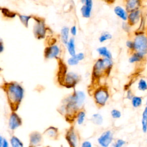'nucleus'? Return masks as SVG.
Instances as JSON below:
<instances>
[{"mask_svg":"<svg viewBox=\"0 0 147 147\" xmlns=\"http://www.w3.org/2000/svg\"><path fill=\"white\" fill-rule=\"evenodd\" d=\"M86 100V94L82 91H74L72 94L63 99L60 113L64 115L68 121L75 119L79 110L83 109Z\"/></svg>","mask_w":147,"mask_h":147,"instance_id":"nucleus-1","label":"nucleus"},{"mask_svg":"<svg viewBox=\"0 0 147 147\" xmlns=\"http://www.w3.org/2000/svg\"><path fill=\"white\" fill-rule=\"evenodd\" d=\"M5 92L8 104L11 111H16L24 98V88L18 82H5L1 86Z\"/></svg>","mask_w":147,"mask_h":147,"instance_id":"nucleus-2","label":"nucleus"},{"mask_svg":"<svg viewBox=\"0 0 147 147\" xmlns=\"http://www.w3.org/2000/svg\"><path fill=\"white\" fill-rule=\"evenodd\" d=\"M113 66L111 59L100 57L94 64L92 69V78L93 80H98L103 76H109Z\"/></svg>","mask_w":147,"mask_h":147,"instance_id":"nucleus-3","label":"nucleus"},{"mask_svg":"<svg viewBox=\"0 0 147 147\" xmlns=\"http://www.w3.org/2000/svg\"><path fill=\"white\" fill-rule=\"evenodd\" d=\"M92 96L94 102L98 107L100 108L103 107L110 98L108 87L106 85L98 87L93 92Z\"/></svg>","mask_w":147,"mask_h":147,"instance_id":"nucleus-4","label":"nucleus"},{"mask_svg":"<svg viewBox=\"0 0 147 147\" xmlns=\"http://www.w3.org/2000/svg\"><path fill=\"white\" fill-rule=\"evenodd\" d=\"M134 51L147 55V33L144 32L136 31L133 38Z\"/></svg>","mask_w":147,"mask_h":147,"instance_id":"nucleus-5","label":"nucleus"},{"mask_svg":"<svg viewBox=\"0 0 147 147\" xmlns=\"http://www.w3.org/2000/svg\"><path fill=\"white\" fill-rule=\"evenodd\" d=\"M33 18L35 22L33 28L34 36L38 40L44 39L47 33V28L44 20L38 17H34Z\"/></svg>","mask_w":147,"mask_h":147,"instance_id":"nucleus-6","label":"nucleus"},{"mask_svg":"<svg viewBox=\"0 0 147 147\" xmlns=\"http://www.w3.org/2000/svg\"><path fill=\"white\" fill-rule=\"evenodd\" d=\"M80 79V76L76 72L69 71L64 74L63 78V85L67 88H74L79 83Z\"/></svg>","mask_w":147,"mask_h":147,"instance_id":"nucleus-7","label":"nucleus"},{"mask_svg":"<svg viewBox=\"0 0 147 147\" xmlns=\"http://www.w3.org/2000/svg\"><path fill=\"white\" fill-rule=\"evenodd\" d=\"M114 134L111 130H107L103 131L98 138L97 142L100 147H109L112 144Z\"/></svg>","mask_w":147,"mask_h":147,"instance_id":"nucleus-8","label":"nucleus"},{"mask_svg":"<svg viewBox=\"0 0 147 147\" xmlns=\"http://www.w3.org/2000/svg\"><path fill=\"white\" fill-rule=\"evenodd\" d=\"M60 48L56 44H51L45 47L44 52V55L45 59H57L60 54Z\"/></svg>","mask_w":147,"mask_h":147,"instance_id":"nucleus-9","label":"nucleus"},{"mask_svg":"<svg viewBox=\"0 0 147 147\" xmlns=\"http://www.w3.org/2000/svg\"><path fill=\"white\" fill-rule=\"evenodd\" d=\"M22 124V118L16 113V111H11L9 115L8 121V127L10 130L13 131L20 127Z\"/></svg>","mask_w":147,"mask_h":147,"instance_id":"nucleus-10","label":"nucleus"},{"mask_svg":"<svg viewBox=\"0 0 147 147\" xmlns=\"http://www.w3.org/2000/svg\"><path fill=\"white\" fill-rule=\"evenodd\" d=\"M65 138L69 147H77L78 144V136L74 127H70L68 129L65 133Z\"/></svg>","mask_w":147,"mask_h":147,"instance_id":"nucleus-11","label":"nucleus"},{"mask_svg":"<svg viewBox=\"0 0 147 147\" xmlns=\"http://www.w3.org/2000/svg\"><path fill=\"white\" fill-rule=\"evenodd\" d=\"M142 16L143 14L141 9L131 11L129 12L127 21L131 26H134L140 22Z\"/></svg>","mask_w":147,"mask_h":147,"instance_id":"nucleus-12","label":"nucleus"},{"mask_svg":"<svg viewBox=\"0 0 147 147\" xmlns=\"http://www.w3.org/2000/svg\"><path fill=\"white\" fill-rule=\"evenodd\" d=\"M92 6V0H86L85 3L82 5L80 8V12L83 17L85 18H89L91 16Z\"/></svg>","mask_w":147,"mask_h":147,"instance_id":"nucleus-13","label":"nucleus"},{"mask_svg":"<svg viewBox=\"0 0 147 147\" xmlns=\"http://www.w3.org/2000/svg\"><path fill=\"white\" fill-rule=\"evenodd\" d=\"M42 141V134L37 131H34L29 134V147H36L40 145Z\"/></svg>","mask_w":147,"mask_h":147,"instance_id":"nucleus-14","label":"nucleus"},{"mask_svg":"<svg viewBox=\"0 0 147 147\" xmlns=\"http://www.w3.org/2000/svg\"><path fill=\"white\" fill-rule=\"evenodd\" d=\"M143 0H125V7L128 12L141 9Z\"/></svg>","mask_w":147,"mask_h":147,"instance_id":"nucleus-15","label":"nucleus"},{"mask_svg":"<svg viewBox=\"0 0 147 147\" xmlns=\"http://www.w3.org/2000/svg\"><path fill=\"white\" fill-rule=\"evenodd\" d=\"M114 12L115 14L122 21H127L129 12L125 7L120 5H117L114 8Z\"/></svg>","mask_w":147,"mask_h":147,"instance_id":"nucleus-16","label":"nucleus"},{"mask_svg":"<svg viewBox=\"0 0 147 147\" xmlns=\"http://www.w3.org/2000/svg\"><path fill=\"white\" fill-rule=\"evenodd\" d=\"M85 57V55L83 52H79L75 55L71 56L67 60V64L70 66H75L79 64V63L83 60Z\"/></svg>","mask_w":147,"mask_h":147,"instance_id":"nucleus-17","label":"nucleus"},{"mask_svg":"<svg viewBox=\"0 0 147 147\" xmlns=\"http://www.w3.org/2000/svg\"><path fill=\"white\" fill-rule=\"evenodd\" d=\"M44 134L49 138L53 140H57L59 137V132L58 129L53 126H49L48 128H47L44 130Z\"/></svg>","mask_w":147,"mask_h":147,"instance_id":"nucleus-18","label":"nucleus"},{"mask_svg":"<svg viewBox=\"0 0 147 147\" xmlns=\"http://www.w3.org/2000/svg\"><path fill=\"white\" fill-rule=\"evenodd\" d=\"M145 56L138 52H133L131 53V55L129 58V62L131 64L138 63L144 60Z\"/></svg>","mask_w":147,"mask_h":147,"instance_id":"nucleus-19","label":"nucleus"},{"mask_svg":"<svg viewBox=\"0 0 147 147\" xmlns=\"http://www.w3.org/2000/svg\"><path fill=\"white\" fill-rule=\"evenodd\" d=\"M69 28L68 26H64L62 27L60 30V40L61 42L66 45L67 42H68L69 38Z\"/></svg>","mask_w":147,"mask_h":147,"instance_id":"nucleus-20","label":"nucleus"},{"mask_svg":"<svg viewBox=\"0 0 147 147\" xmlns=\"http://www.w3.org/2000/svg\"><path fill=\"white\" fill-rule=\"evenodd\" d=\"M65 46L67 48V50L71 56H74L76 54L75 40L74 37H71L69 38L68 42Z\"/></svg>","mask_w":147,"mask_h":147,"instance_id":"nucleus-21","label":"nucleus"},{"mask_svg":"<svg viewBox=\"0 0 147 147\" xmlns=\"http://www.w3.org/2000/svg\"><path fill=\"white\" fill-rule=\"evenodd\" d=\"M96 52L102 57L112 59V53L105 46H102L96 49Z\"/></svg>","mask_w":147,"mask_h":147,"instance_id":"nucleus-22","label":"nucleus"},{"mask_svg":"<svg viewBox=\"0 0 147 147\" xmlns=\"http://www.w3.org/2000/svg\"><path fill=\"white\" fill-rule=\"evenodd\" d=\"M141 127L142 132L146 133L147 132V98L145 108L143 110L141 118Z\"/></svg>","mask_w":147,"mask_h":147,"instance_id":"nucleus-23","label":"nucleus"},{"mask_svg":"<svg viewBox=\"0 0 147 147\" xmlns=\"http://www.w3.org/2000/svg\"><path fill=\"white\" fill-rule=\"evenodd\" d=\"M1 11L2 15L7 18H10V19H13L14 18L17 16H18V14L13 11H11L9 9L6 7H1Z\"/></svg>","mask_w":147,"mask_h":147,"instance_id":"nucleus-24","label":"nucleus"},{"mask_svg":"<svg viewBox=\"0 0 147 147\" xmlns=\"http://www.w3.org/2000/svg\"><path fill=\"white\" fill-rule=\"evenodd\" d=\"M86 113L84 109H82L78 111L75 117V119L79 125H81L84 123L86 118Z\"/></svg>","mask_w":147,"mask_h":147,"instance_id":"nucleus-25","label":"nucleus"},{"mask_svg":"<svg viewBox=\"0 0 147 147\" xmlns=\"http://www.w3.org/2000/svg\"><path fill=\"white\" fill-rule=\"evenodd\" d=\"M91 121L94 124L99 126L101 125L103 122V117L100 113H94L91 117Z\"/></svg>","mask_w":147,"mask_h":147,"instance_id":"nucleus-26","label":"nucleus"},{"mask_svg":"<svg viewBox=\"0 0 147 147\" xmlns=\"http://www.w3.org/2000/svg\"><path fill=\"white\" fill-rule=\"evenodd\" d=\"M18 18L20 21H21V24L26 28L29 26V23L30 19H32L33 17L29 15H25V14H18Z\"/></svg>","mask_w":147,"mask_h":147,"instance_id":"nucleus-27","label":"nucleus"},{"mask_svg":"<svg viewBox=\"0 0 147 147\" xmlns=\"http://www.w3.org/2000/svg\"><path fill=\"white\" fill-rule=\"evenodd\" d=\"M10 144L11 147H24V143L16 136H12L10 137Z\"/></svg>","mask_w":147,"mask_h":147,"instance_id":"nucleus-28","label":"nucleus"},{"mask_svg":"<svg viewBox=\"0 0 147 147\" xmlns=\"http://www.w3.org/2000/svg\"><path fill=\"white\" fill-rule=\"evenodd\" d=\"M130 100L131 105L134 108H138L141 107L143 102L142 98L137 95H134Z\"/></svg>","mask_w":147,"mask_h":147,"instance_id":"nucleus-29","label":"nucleus"},{"mask_svg":"<svg viewBox=\"0 0 147 147\" xmlns=\"http://www.w3.org/2000/svg\"><path fill=\"white\" fill-rule=\"evenodd\" d=\"M137 88L139 91L145 92L147 91V82L143 78H140L138 82Z\"/></svg>","mask_w":147,"mask_h":147,"instance_id":"nucleus-30","label":"nucleus"},{"mask_svg":"<svg viewBox=\"0 0 147 147\" xmlns=\"http://www.w3.org/2000/svg\"><path fill=\"white\" fill-rule=\"evenodd\" d=\"M113 38V36L111 33L108 32H104L101 33L100 36L99 37V41L100 43L104 42L107 40H109Z\"/></svg>","mask_w":147,"mask_h":147,"instance_id":"nucleus-31","label":"nucleus"},{"mask_svg":"<svg viewBox=\"0 0 147 147\" xmlns=\"http://www.w3.org/2000/svg\"><path fill=\"white\" fill-rule=\"evenodd\" d=\"M110 114H111V115L112 118L113 119H115L120 118L122 116L121 112L119 110L116 109H112L111 112H110Z\"/></svg>","mask_w":147,"mask_h":147,"instance_id":"nucleus-32","label":"nucleus"},{"mask_svg":"<svg viewBox=\"0 0 147 147\" xmlns=\"http://www.w3.org/2000/svg\"><path fill=\"white\" fill-rule=\"evenodd\" d=\"M131 26L128 23L127 21H123L121 24V28L126 33H130L131 29Z\"/></svg>","mask_w":147,"mask_h":147,"instance_id":"nucleus-33","label":"nucleus"},{"mask_svg":"<svg viewBox=\"0 0 147 147\" xmlns=\"http://www.w3.org/2000/svg\"><path fill=\"white\" fill-rule=\"evenodd\" d=\"M126 47L131 52V53L134 52V43L133 40H127L126 41Z\"/></svg>","mask_w":147,"mask_h":147,"instance_id":"nucleus-34","label":"nucleus"},{"mask_svg":"<svg viewBox=\"0 0 147 147\" xmlns=\"http://www.w3.org/2000/svg\"><path fill=\"white\" fill-rule=\"evenodd\" d=\"M126 142L123 140V139H117L116 141L114 142V144L113 145V147H123L125 144Z\"/></svg>","mask_w":147,"mask_h":147,"instance_id":"nucleus-35","label":"nucleus"},{"mask_svg":"<svg viewBox=\"0 0 147 147\" xmlns=\"http://www.w3.org/2000/svg\"><path fill=\"white\" fill-rule=\"evenodd\" d=\"M0 147H9V143L6 138L0 136Z\"/></svg>","mask_w":147,"mask_h":147,"instance_id":"nucleus-36","label":"nucleus"},{"mask_svg":"<svg viewBox=\"0 0 147 147\" xmlns=\"http://www.w3.org/2000/svg\"><path fill=\"white\" fill-rule=\"evenodd\" d=\"M69 32L71 34V35L72 36H75L78 33V29H77V27L75 25H73L70 28H69Z\"/></svg>","mask_w":147,"mask_h":147,"instance_id":"nucleus-37","label":"nucleus"},{"mask_svg":"<svg viewBox=\"0 0 147 147\" xmlns=\"http://www.w3.org/2000/svg\"><path fill=\"white\" fill-rule=\"evenodd\" d=\"M134 94L132 91V90L131 89H127L126 91V98L129 99V100H131L132 99V98L134 96Z\"/></svg>","mask_w":147,"mask_h":147,"instance_id":"nucleus-38","label":"nucleus"},{"mask_svg":"<svg viewBox=\"0 0 147 147\" xmlns=\"http://www.w3.org/2000/svg\"><path fill=\"white\" fill-rule=\"evenodd\" d=\"M81 147H92V144L90 141L88 140L84 141L81 145Z\"/></svg>","mask_w":147,"mask_h":147,"instance_id":"nucleus-39","label":"nucleus"},{"mask_svg":"<svg viewBox=\"0 0 147 147\" xmlns=\"http://www.w3.org/2000/svg\"><path fill=\"white\" fill-rule=\"evenodd\" d=\"M5 49V47L3 45V42L2 41V39L1 38L0 40V52L2 53Z\"/></svg>","mask_w":147,"mask_h":147,"instance_id":"nucleus-40","label":"nucleus"},{"mask_svg":"<svg viewBox=\"0 0 147 147\" xmlns=\"http://www.w3.org/2000/svg\"><path fill=\"white\" fill-rule=\"evenodd\" d=\"M45 147H50V146H45Z\"/></svg>","mask_w":147,"mask_h":147,"instance_id":"nucleus-41","label":"nucleus"}]
</instances>
